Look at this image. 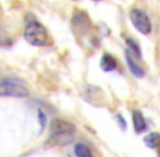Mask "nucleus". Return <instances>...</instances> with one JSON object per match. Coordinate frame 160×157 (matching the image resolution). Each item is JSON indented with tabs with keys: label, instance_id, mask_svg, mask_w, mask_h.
I'll return each mask as SVG.
<instances>
[{
	"label": "nucleus",
	"instance_id": "obj_1",
	"mask_svg": "<svg viewBox=\"0 0 160 157\" xmlns=\"http://www.w3.org/2000/svg\"><path fill=\"white\" fill-rule=\"evenodd\" d=\"M51 138L49 142H52L55 145L68 144L73 139V134L75 132V125L72 122L64 119H53L50 123Z\"/></svg>",
	"mask_w": 160,
	"mask_h": 157
},
{
	"label": "nucleus",
	"instance_id": "obj_2",
	"mask_svg": "<svg viewBox=\"0 0 160 157\" xmlns=\"http://www.w3.org/2000/svg\"><path fill=\"white\" fill-rule=\"evenodd\" d=\"M24 38L36 47L46 46L49 43V35L46 28L36 20H31L26 23L24 28Z\"/></svg>",
	"mask_w": 160,
	"mask_h": 157
},
{
	"label": "nucleus",
	"instance_id": "obj_3",
	"mask_svg": "<svg viewBox=\"0 0 160 157\" xmlns=\"http://www.w3.org/2000/svg\"><path fill=\"white\" fill-rule=\"evenodd\" d=\"M30 95L28 89L20 81L12 78H6L0 81V96L2 97H18L23 98Z\"/></svg>",
	"mask_w": 160,
	"mask_h": 157
},
{
	"label": "nucleus",
	"instance_id": "obj_4",
	"mask_svg": "<svg viewBox=\"0 0 160 157\" xmlns=\"http://www.w3.org/2000/svg\"><path fill=\"white\" fill-rule=\"evenodd\" d=\"M130 20L133 26L144 35H148L152 32V22L149 17L143 10L137 8H133L130 11Z\"/></svg>",
	"mask_w": 160,
	"mask_h": 157
},
{
	"label": "nucleus",
	"instance_id": "obj_5",
	"mask_svg": "<svg viewBox=\"0 0 160 157\" xmlns=\"http://www.w3.org/2000/svg\"><path fill=\"white\" fill-rule=\"evenodd\" d=\"M71 24L73 30L75 31V33L80 35H84L91 28V20L89 17L87 15L86 12L84 11L78 10L73 13L71 20Z\"/></svg>",
	"mask_w": 160,
	"mask_h": 157
},
{
	"label": "nucleus",
	"instance_id": "obj_6",
	"mask_svg": "<svg viewBox=\"0 0 160 157\" xmlns=\"http://www.w3.org/2000/svg\"><path fill=\"white\" fill-rule=\"evenodd\" d=\"M125 59H127V63L128 68H130V71L133 73V75H135L136 78H139L145 77V70L142 68V66H139L137 63L136 61L137 58L132 53H130L128 49H127V53H125Z\"/></svg>",
	"mask_w": 160,
	"mask_h": 157
},
{
	"label": "nucleus",
	"instance_id": "obj_7",
	"mask_svg": "<svg viewBox=\"0 0 160 157\" xmlns=\"http://www.w3.org/2000/svg\"><path fill=\"white\" fill-rule=\"evenodd\" d=\"M132 119H133V127H134L135 131H136L137 133L144 132L146 129H147V122H146L143 114H142L139 110L133 111Z\"/></svg>",
	"mask_w": 160,
	"mask_h": 157
},
{
	"label": "nucleus",
	"instance_id": "obj_8",
	"mask_svg": "<svg viewBox=\"0 0 160 157\" xmlns=\"http://www.w3.org/2000/svg\"><path fill=\"white\" fill-rule=\"evenodd\" d=\"M100 67L105 72H110L113 71L118 67V61L117 59L110 53H105L100 60Z\"/></svg>",
	"mask_w": 160,
	"mask_h": 157
},
{
	"label": "nucleus",
	"instance_id": "obj_9",
	"mask_svg": "<svg viewBox=\"0 0 160 157\" xmlns=\"http://www.w3.org/2000/svg\"><path fill=\"white\" fill-rule=\"evenodd\" d=\"M144 143L149 149H157L160 144V134L158 132H150L144 138Z\"/></svg>",
	"mask_w": 160,
	"mask_h": 157
},
{
	"label": "nucleus",
	"instance_id": "obj_10",
	"mask_svg": "<svg viewBox=\"0 0 160 157\" xmlns=\"http://www.w3.org/2000/svg\"><path fill=\"white\" fill-rule=\"evenodd\" d=\"M74 153L76 157H94L91 149L84 143H78L74 147Z\"/></svg>",
	"mask_w": 160,
	"mask_h": 157
},
{
	"label": "nucleus",
	"instance_id": "obj_11",
	"mask_svg": "<svg viewBox=\"0 0 160 157\" xmlns=\"http://www.w3.org/2000/svg\"><path fill=\"white\" fill-rule=\"evenodd\" d=\"M127 44H128V50L130 53H132L137 59L142 57V53H141V48H139V45L137 44L133 38H127Z\"/></svg>",
	"mask_w": 160,
	"mask_h": 157
},
{
	"label": "nucleus",
	"instance_id": "obj_12",
	"mask_svg": "<svg viewBox=\"0 0 160 157\" xmlns=\"http://www.w3.org/2000/svg\"><path fill=\"white\" fill-rule=\"evenodd\" d=\"M13 40L9 36L0 33V47H10L12 46Z\"/></svg>",
	"mask_w": 160,
	"mask_h": 157
},
{
	"label": "nucleus",
	"instance_id": "obj_13",
	"mask_svg": "<svg viewBox=\"0 0 160 157\" xmlns=\"http://www.w3.org/2000/svg\"><path fill=\"white\" fill-rule=\"evenodd\" d=\"M38 117H39L40 123H42V128H44V127H45V124H46V121H47L46 116H45V114L42 113V110H38Z\"/></svg>",
	"mask_w": 160,
	"mask_h": 157
},
{
	"label": "nucleus",
	"instance_id": "obj_14",
	"mask_svg": "<svg viewBox=\"0 0 160 157\" xmlns=\"http://www.w3.org/2000/svg\"><path fill=\"white\" fill-rule=\"evenodd\" d=\"M94 1H100V0H94Z\"/></svg>",
	"mask_w": 160,
	"mask_h": 157
}]
</instances>
